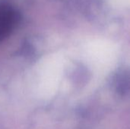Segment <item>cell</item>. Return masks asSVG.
Returning <instances> with one entry per match:
<instances>
[{"label":"cell","mask_w":130,"mask_h":129,"mask_svg":"<svg viewBox=\"0 0 130 129\" xmlns=\"http://www.w3.org/2000/svg\"><path fill=\"white\" fill-rule=\"evenodd\" d=\"M19 16L16 10L8 3H0V42L13 31Z\"/></svg>","instance_id":"obj_1"}]
</instances>
